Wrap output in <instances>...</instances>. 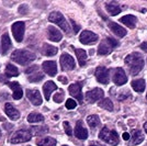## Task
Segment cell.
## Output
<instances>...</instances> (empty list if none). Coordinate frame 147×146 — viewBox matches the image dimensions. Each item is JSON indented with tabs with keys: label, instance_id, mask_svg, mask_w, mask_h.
I'll list each match as a JSON object with an SVG mask.
<instances>
[{
	"label": "cell",
	"instance_id": "6da1fadb",
	"mask_svg": "<svg viewBox=\"0 0 147 146\" xmlns=\"http://www.w3.org/2000/svg\"><path fill=\"white\" fill-rule=\"evenodd\" d=\"M124 62H125V65L129 67V72L132 76L137 75L145 65V62H144L142 54L137 53V52H133L129 55H127Z\"/></svg>",
	"mask_w": 147,
	"mask_h": 146
},
{
	"label": "cell",
	"instance_id": "7a4b0ae2",
	"mask_svg": "<svg viewBox=\"0 0 147 146\" xmlns=\"http://www.w3.org/2000/svg\"><path fill=\"white\" fill-rule=\"evenodd\" d=\"M11 59L20 65H28L35 59V55L26 49H17L11 55Z\"/></svg>",
	"mask_w": 147,
	"mask_h": 146
},
{
	"label": "cell",
	"instance_id": "3957f363",
	"mask_svg": "<svg viewBox=\"0 0 147 146\" xmlns=\"http://www.w3.org/2000/svg\"><path fill=\"white\" fill-rule=\"evenodd\" d=\"M99 139L112 146H115L119 144V135H117V133L114 130H109L107 126H104V128L100 131Z\"/></svg>",
	"mask_w": 147,
	"mask_h": 146
},
{
	"label": "cell",
	"instance_id": "277c9868",
	"mask_svg": "<svg viewBox=\"0 0 147 146\" xmlns=\"http://www.w3.org/2000/svg\"><path fill=\"white\" fill-rule=\"evenodd\" d=\"M117 45H119V42H117V40H114L112 37H107V39H104L103 41L100 43L98 49V54L99 55L110 54Z\"/></svg>",
	"mask_w": 147,
	"mask_h": 146
},
{
	"label": "cell",
	"instance_id": "5b68a950",
	"mask_svg": "<svg viewBox=\"0 0 147 146\" xmlns=\"http://www.w3.org/2000/svg\"><path fill=\"white\" fill-rule=\"evenodd\" d=\"M49 21L53 22V23H56L61 29L65 31V32H69V25H68L66 19L64 18V16L61 14V12L58 11H54L49 14Z\"/></svg>",
	"mask_w": 147,
	"mask_h": 146
},
{
	"label": "cell",
	"instance_id": "8992f818",
	"mask_svg": "<svg viewBox=\"0 0 147 146\" xmlns=\"http://www.w3.org/2000/svg\"><path fill=\"white\" fill-rule=\"evenodd\" d=\"M32 137V133L28 130H19L12 135L11 143L12 144H19V143H25L29 142Z\"/></svg>",
	"mask_w": 147,
	"mask_h": 146
},
{
	"label": "cell",
	"instance_id": "52a82bcc",
	"mask_svg": "<svg viewBox=\"0 0 147 146\" xmlns=\"http://www.w3.org/2000/svg\"><path fill=\"white\" fill-rule=\"evenodd\" d=\"M12 33L13 36L16 39L17 42H22L23 41V36H24V30H25V25L22 21H19L12 24Z\"/></svg>",
	"mask_w": 147,
	"mask_h": 146
},
{
	"label": "cell",
	"instance_id": "ba28073f",
	"mask_svg": "<svg viewBox=\"0 0 147 146\" xmlns=\"http://www.w3.org/2000/svg\"><path fill=\"white\" fill-rule=\"evenodd\" d=\"M59 62H61V69L63 70H73L75 66H76L73 56H70L67 53H64V54L61 55V58H59Z\"/></svg>",
	"mask_w": 147,
	"mask_h": 146
},
{
	"label": "cell",
	"instance_id": "9c48e42d",
	"mask_svg": "<svg viewBox=\"0 0 147 146\" xmlns=\"http://www.w3.org/2000/svg\"><path fill=\"white\" fill-rule=\"evenodd\" d=\"M112 80H113V82L117 86H123L127 81V76H126L125 72L123 70V68L119 67V68L114 69V74L112 76Z\"/></svg>",
	"mask_w": 147,
	"mask_h": 146
},
{
	"label": "cell",
	"instance_id": "30bf717a",
	"mask_svg": "<svg viewBox=\"0 0 147 146\" xmlns=\"http://www.w3.org/2000/svg\"><path fill=\"white\" fill-rule=\"evenodd\" d=\"M98 35L96 33H93L91 31H82V33L80 34L79 41L80 43L85 44V45H89V44H93L98 41Z\"/></svg>",
	"mask_w": 147,
	"mask_h": 146
},
{
	"label": "cell",
	"instance_id": "8fae6325",
	"mask_svg": "<svg viewBox=\"0 0 147 146\" xmlns=\"http://www.w3.org/2000/svg\"><path fill=\"white\" fill-rule=\"evenodd\" d=\"M103 96H104V92L102 89L94 88V89H92V90H90V91H88L86 93V100L89 103H94L98 100L102 99Z\"/></svg>",
	"mask_w": 147,
	"mask_h": 146
},
{
	"label": "cell",
	"instance_id": "7c38bea8",
	"mask_svg": "<svg viewBox=\"0 0 147 146\" xmlns=\"http://www.w3.org/2000/svg\"><path fill=\"white\" fill-rule=\"evenodd\" d=\"M96 78H97V80H98L100 84H103V85L109 84V80H110L109 70L105 67H102V66L98 67L96 69Z\"/></svg>",
	"mask_w": 147,
	"mask_h": 146
},
{
	"label": "cell",
	"instance_id": "4fadbf2b",
	"mask_svg": "<svg viewBox=\"0 0 147 146\" xmlns=\"http://www.w3.org/2000/svg\"><path fill=\"white\" fill-rule=\"evenodd\" d=\"M26 97L30 100L32 104L34 105H41L42 104V96L36 89H28L26 90Z\"/></svg>",
	"mask_w": 147,
	"mask_h": 146
},
{
	"label": "cell",
	"instance_id": "5bb4252c",
	"mask_svg": "<svg viewBox=\"0 0 147 146\" xmlns=\"http://www.w3.org/2000/svg\"><path fill=\"white\" fill-rule=\"evenodd\" d=\"M81 86L82 82H76L73 85L69 86L68 88V91L70 93V96H73L74 98H76L79 103H82V93H81Z\"/></svg>",
	"mask_w": 147,
	"mask_h": 146
},
{
	"label": "cell",
	"instance_id": "9a60e30c",
	"mask_svg": "<svg viewBox=\"0 0 147 146\" xmlns=\"http://www.w3.org/2000/svg\"><path fill=\"white\" fill-rule=\"evenodd\" d=\"M75 136L79 140H86L88 137V131L84 126L82 121H77L76 123V128H75Z\"/></svg>",
	"mask_w": 147,
	"mask_h": 146
},
{
	"label": "cell",
	"instance_id": "2e32d148",
	"mask_svg": "<svg viewBox=\"0 0 147 146\" xmlns=\"http://www.w3.org/2000/svg\"><path fill=\"white\" fill-rule=\"evenodd\" d=\"M43 70L51 77H54L57 74V65L54 61H46L43 63Z\"/></svg>",
	"mask_w": 147,
	"mask_h": 146
},
{
	"label": "cell",
	"instance_id": "e0dca14e",
	"mask_svg": "<svg viewBox=\"0 0 147 146\" xmlns=\"http://www.w3.org/2000/svg\"><path fill=\"white\" fill-rule=\"evenodd\" d=\"M8 85L9 87L12 89V97L14 100H19V99H21L22 96H23V91H22V88H21V86L19 82L17 81H12V82H9L8 81Z\"/></svg>",
	"mask_w": 147,
	"mask_h": 146
},
{
	"label": "cell",
	"instance_id": "ac0fdd59",
	"mask_svg": "<svg viewBox=\"0 0 147 146\" xmlns=\"http://www.w3.org/2000/svg\"><path fill=\"white\" fill-rule=\"evenodd\" d=\"M47 33H49V39L52 42H61V40L63 39L61 32L52 25L47 26Z\"/></svg>",
	"mask_w": 147,
	"mask_h": 146
},
{
	"label": "cell",
	"instance_id": "d6986e66",
	"mask_svg": "<svg viewBox=\"0 0 147 146\" xmlns=\"http://www.w3.org/2000/svg\"><path fill=\"white\" fill-rule=\"evenodd\" d=\"M5 112H6V114L11 120L13 121H17L19 118H20V113H19V111L14 107H13L11 103H6L5 104Z\"/></svg>",
	"mask_w": 147,
	"mask_h": 146
},
{
	"label": "cell",
	"instance_id": "ffe728a7",
	"mask_svg": "<svg viewBox=\"0 0 147 146\" xmlns=\"http://www.w3.org/2000/svg\"><path fill=\"white\" fill-rule=\"evenodd\" d=\"M56 89H57V86L54 81H47V82H45L43 86V92H44V97L46 100H49V98H51V95H52V92L55 91Z\"/></svg>",
	"mask_w": 147,
	"mask_h": 146
},
{
	"label": "cell",
	"instance_id": "44dd1931",
	"mask_svg": "<svg viewBox=\"0 0 147 146\" xmlns=\"http://www.w3.org/2000/svg\"><path fill=\"white\" fill-rule=\"evenodd\" d=\"M108 25H109L110 30L119 37L125 36V35H126V33H127V32H126V30H125L124 28L120 26V25L117 24V23H115V22H109V23H108Z\"/></svg>",
	"mask_w": 147,
	"mask_h": 146
},
{
	"label": "cell",
	"instance_id": "7402d4cb",
	"mask_svg": "<svg viewBox=\"0 0 147 146\" xmlns=\"http://www.w3.org/2000/svg\"><path fill=\"white\" fill-rule=\"evenodd\" d=\"M131 145H137V144H141L142 142L144 141L145 136L144 134L142 133L140 130H132L131 132Z\"/></svg>",
	"mask_w": 147,
	"mask_h": 146
},
{
	"label": "cell",
	"instance_id": "603a6c76",
	"mask_svg": "<svg viewBox=\"0 0 147 146\" xmlns=\"http://www.w3.org/2000/svg\"><path fill=\"white\" fill-rule=\"evenodd\" d=\"M120 22L125 24L127 28L129 29H134L135 25H136V22H137V19L135 16H132V14H126L122 18L120 19Z\"/></svg>",
	"mask_w": 147,
	"mask_h": 146
},
{
	"label": "cell",
	"instance_id": "cb8c5ba5",
	"mask_svg": "<svg viewBox=\"0 0 147 146\" xmlns=\"http://www.w3.org/2000/svg\"><path fill=\"white\" fill-rule=\"evenodd\" d=\"M10 49H11V40L9 37V34L5 33L1 36V52H2V54H7Z\"/></svg>",
	"mask_w": 147,
	"mask_h": 146
},
{
	"label": "cell",
	"instance_id": "d4e9b609",
	"mask_svg": "<svg viewBox=\"0 0 147 146\" xmlns=\"http://www.w3.org/2000/svg\"><path fill=\"white\" fill-rule=\"evenodd\" d=\"M105 9L111 16H117L121 12V8L117 5V2H107L105 3Z\"/></svg>",
	"mask_w": 147,
	"mask_h": 146
},
{
	"label": "cell",
	"instance_id": "484cf974",
	"mask_svg": "<svg viewBox=\"0 0 147 146\" xmlns=\"http://www.w3.org/2000/svg\"><path fill=\"white\" fill-rule=\"evenodd\" d=\"M75 53H76V56L78 58V62H79V65L81 67L85 66L86 65V62H87V53L85 49H75Z\"/></svg>",
	"mask_w": 147,
	"mask_h": 146
},
{
	"label": "cell",
	"instance_id": "4316f807",
	"mask_svg": "<svg viewBox=\"0 0 147 146\" xmlns=\"http://www.w3.org/2000/svg\"><path fill=\"white\" fill-rule=\"evenodd\" d=\"M87 123L89 124V126L92 128V130H96L100 125V119L97 114H92V116H89L87 118Z\"/></svg>",
	"mask_w": 147,
	"mask_h": 146
},
{
	"label": "cell",
	"instance_id": "83f0119b",
	"mask_svg": "<svg viewBox=\"0 0 147 146\" xmlns=\"http://www.w3.org/2000/svg\"><path fill=\"white\" fill-rule=\"evenodd\" d=\"M58 49L57 47L53 46V45H49V44H44L43 49H42V53L46 56H54V55L57 54Z\"/></svg>",
	"mask_w": 147,
	"mask_h": 146
},
{
	"label": "cell",
	"instance_id": "f1b7e54d",
	"mask_svg": "<svg viewBox=\"0 0 147 146\" xmlns=\"http://www.w3.org/2000/svg\"><path fill=\"white\" fill-rule=\"evenodd\" d=\"M132 88L135 91L143 92L145 90V80L144 79H136L132 81Z\"/></svg>",
	"mask_w": 147,
	"mask_h": 146
},
{
	"label": "cell",
	"instance_id": "f546056e",
	"mask_svg": "<svg viewBox=\"0 0 147 146\" xmlns=\"http://www.w3.org/2000/svg\"><path fill=\"white\" fill-rule=\"evenodd\" d=\"M37 146H56V140L53 137H43L37 141Z\"/></svg>",
	"mask_w": 147,
	"mask_h": 146
},
{
	"label": "cell",
	"instance_id": "4dcf8cb0",
	"mask_svg": "<svg viewBox=\"0 0 147 146\" xmlns=\"http://www.w3.org/2000/svg\"><path fill=\"white\" fill-rule=\"evenodd\" d=\"M6 75L8 77H17V76H19L18 68L14 66V65H12V64H7Z\"/></svg>",
	"mask_w": 147,
	"mask_h": 146
},
{
	"label": "cell",
	"instance_id": "1f68e13d",
	"mask_svg": "<svg viewBox=\"0 0 147 146\" xmlns=\"http://www.w3.org/2000/svg\"><path fill=\"white\" fill-rule=\"evenodd\" d=\"M28 121L30 122V123L43 122L44 121V116H42V114H40V113H35V112H33V113H30V114L28 116Z\"/></svg>",
	"mask_w": 147,
	"mask_h": 146
},
{
	"label": "cell",
	"instance_id": "d6a6232c",
	"mask_svg": "<svg viewBox=\"0 0 147 146\" xmlns=\"http://www.w3.org/2000/svg\"><path fill=\"white\" fill-rule=\"evenodd\" d=\"M99 107L108 110V111H113V103H112V101H111L109 98L102 99V100L99 102Z\"/></svg>",
	"mask_w": 147,
	"mask_h": 146
},
{
	"label": "cell",
	"instance_id": "836d02e7",
	"mask_svg": "<svg viewBox=\"0 0 147 146\" xmlns=\"http://www.w3.org/2000/svg\"><path fill=\"white\" fill-rule=\"evenodd\" d=\"M43 78H44V74L40 73V72H35V73L31 74L28 79L31 82H38V81L43 80Z\"/></svg>",
	"mask_w": 147,
	"mask_h": 146
},
{
	"label": "cell",
	"instance_id": "e575fe53",
	"mask_svg": "<svg viewBox=\"0 0 147 146\" xmlns=\"http://www.w3.org/2000/svg\"><path fill=\"white\" fill-rule=\"evenodd\" d=\"M47 132H49V128L46 126H38V128L35 126V128H32V130H31L32 135H43Z\"/></svg>",
	"mask_w": 147,
	"mask_h": 146
},
{
	"label": "cell",
	"instance_id": "d590c367",
	"mask_svg": "<svg viewBox=\"0 0 147 146\" xmlns=\"http://www.w3.org/2000/svg\"><path fill=\"white\" fill-rule=\"evenodd\" d=\"M63 100H64V91L59 89L54 96V101L56 103H61V102H63Z\"/></svg>",
	"mask_w": 147,
	"mask_h": 146
},
{
	"label": "cell",
	"instance_id": "8d00e7d4",
	"mask_svg": "<svg viewBox=\"0 0 147 146\" xmlns=\"http://www.w3.org/2000/svg\"><path fill=\"white\" fill-rule=\"evenodd\" d=\"M63 126H64V130H65V132H66L67 135H71L73 134V130H71V126H70L69 122L65 121L63 123Z\"/></svg>",
	"mask_w": 147,
	"mask_h": 146
},
{
	"label": "cell",
	"instance_id": "74e56055",
	"mask_svg": "<svg viewBox=\"0 0 147 146\" xmlns=\"http://www.w3.org/2000/svg\"><path fill=\"white\" fill-rule=\"evenodd\" d=\"M76 105H77V103H76L75 100H73V99H67V101H66V108H67L68 110L75 109Z\"/></svg>",
	"mask_w": 147,
	"mask_h": 146
},
{
	"label": "cell",
	"instance_id": "f35d334b",
	"mask_svg": "<svg viewBox=\"0 0 147 146\" xmlns=\"http://www.w3.org/2000/svg\"><path fill=\"white\" fill-rule=\"evenodd\" d=\"M38 69V67L37 66H33V67H30V68H28L26 70H25V74H33L34 70H37Z\"/></svg>",
	"mask_w": 147,
	"mask_h": 146
},
{
	"label": "cell",
	"instance_id": "ab89813d",
	"mask_svg": "<svg viewBox=\"0 0 147 146\" xmlns=\"http://www.w3.org/2000/svg\"><path fill=\"white\" fill-rule=\"evenodd\" d=\"M19 11H20V13H22V14H25V13L28 12V7L21 6L20 8H19Z\"/></svg>",
	"mask_w": 147,
	"mask_h": 146
},
{
	"label": "cell",
	"instance_id": "60d3db41",
	"mask_svg": "<svg viewBox=\"0 0 147 146\" xmlns=\"http://www.w3.org/2000/svg\"><path fill=\"white\" fill-rule=\"evenodd\" d=\"M71 21V24H73L74 26V33H78V31H79V26L75 23V21L74 20H70Z\"/></svg>",
	"mask_w": 147,
	"mask_h": 146
},
{
	"label": "cell",
	"instance_id": "b9f144b4",
	"mask_svg": "<svg viewBox=\"0 0 147 146\" xmlns=\"http://www.w3.org/2000/svg\"><path fill=\"white\" fill-rule=\"evenodd\" d=\"M58 80L61 81V84H65V85L68 82V79L66 77H64V76H59V77H58Z\"/></svg>",
	"mask_w": 147,
	"mask_h": 146
},
{
	"label": "cell",
	"instance_id": "7bdbcfd3",
	"mask_svg": "<svg viewBox=\"0 0 147 146\" xmlns=\"http://www.w3.org/2000/svg\"><path fill=\"white\" fill-rule=\"evenodd\" d=\"M140 47H141L144 52H147V42H144V43H142L141 45H140Z\"/></svg>",
	"mask_w": 147,
	"mask_h": 146
},
{
	"label": "cell",
	"instance_id": "ee69618b",
	"mask_svg": "<svg viewBox=\"0 0 147 146\" xmlns=\"http://www.w3.org/2000/svg\"><path fill=\"white\" fill-rule=\"evenodd\" d=\"M129 139H131V134H129V133H123V140L124 141H129Z\"/></svg>",
	"mask_w": 147,
	"mask_h": 146
},
{
	"label": "cell",
	"instance_id": "f6af8a7d",
	"mask_svg": "<svg viewBox=\"0 0 147 146\" xmlns=\"http://www.w3.org/2000/svg\"><path fill=\"white\" fill-rule=\"evenodd\" d=\"M89 146H102V145H101V144H99L98 142H91Z\"/></svg>",
	"mask_w": 147,
	"mask_h": 146
},
{
	"label": "cell",
	"instance_id": "bcb514c9",
	"mask_svg": "<svg viewBox=\"0 0 147 146\" xmlns=\"http://www.w3.org/2000/svg\"><path fill=\"white\" fill-rule=\"evenodd\" d=\"M144 128H145V131H146L147 133V122H145V124H144Z\"/></svg>",
	"mask_w": 147,
	"mask_h": 146
},
{
	"label": "cell",
	"instance_id": "7dc6e473",
	"mask_svg": "<svg viewBox=\"0 0 147 146\" xmlns=\"http://www.w3.org/2000/svg\"><path fill=\"white\" fill-rule=\"evenodd\" d=\"M54 120H58V116H54Z\"/></svg>",
	"mask_w": 147,
	"mask_h": 146
},
{
	"label": "cell",
	"instance_id": "c3c4849f",
	"mask_svg": "<svg viewBox=\"0 0 147 146\" xmlns=\"http://www.w3.org/2000/svg\"><path fill=\"white\" fill-rule=\"evenodd\" d=\"M0 136H1V131H0Z\"/></svg>",
	"mask_w": 147,
	"mask_h": 146
},
{
	"label": "cell",
	"instance_id": "681fc988",
	"mask_svg": "<svg viewBox=\"0 0 147 146\" xmlns=\"http://www.w3.org/2000/svg\"><path fill=\"white\" fill-rule=\"evenodd\" d=\"M63 146H67V145H63Z\"/></svg>",
	"mask_w": 147,
	"mask_h": 146
},
{
	"label": "cell",
	"instance_id": "f907efd6",
	"mask_svg": "<svg viewBox=\"0 0 147 146\" xmlns=\"http://www.w3.org/2000/svg\"><path fill=\"white\" fill-rule=\"evenodd\" d=\"M146 98H147V95H146Z\"/></svg>",
	"mask_w": 147,
	"mask_h": 146
}]
</instances>
